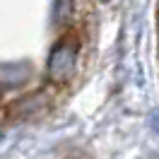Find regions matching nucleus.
I'll return each mask as SVG.
<instances>
[{
	"instance_id": "obj_1",
	"label": "nucleus",
	"mask_w": 159,
	"mask_h": 159,
	"mask_svg": "<svg viewBox=\"0 0 159 159\" xmlns=\"http://www.w3.org/2000/svg\"><path fill=\"white\" fill-rule=\"evenodd\" d=\"M72 63H75V48L70 46V39H63L58 46H56V51L51 53V60H48L51 77L68 80L70 70H72Z\"/></svg>"
},
{
	"instance_id": "obj_2",
	"label": "nucleus",
	"mask_w": 159,
	"mask_h": 159,
	"mask_svg": "<svg viewBox=\"0 0 159 159\" xmlns=\"http://www.w3.org/2000/svg\"><path fill=\"white\" fill-rule=\"evenodd\" d=\"M29 70L27 65H0V87H17L27 82Z\"/></svg>"
},
{
	"instance_id": "obj_3",
	"label": "nucleus",
	"mask_w": 159,
	"mask_h": 159,
	"mask_svg": "<svg viewBox=\"0 0 159 159\" xmlns=\"http://www.w3.org/2000/svg\"><path fill=\"white\" fill-rule=\"evenodd\" d=\"M157 22H159V12H157Z\"/></svg>"
}]
</instances>
